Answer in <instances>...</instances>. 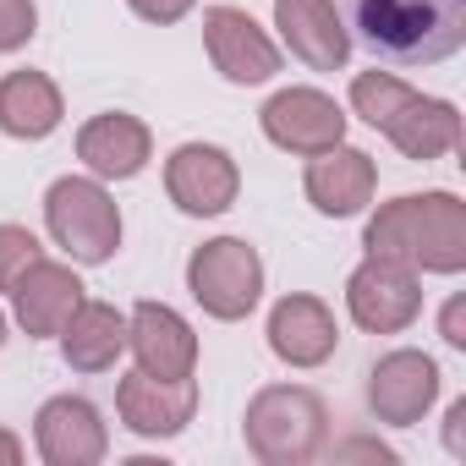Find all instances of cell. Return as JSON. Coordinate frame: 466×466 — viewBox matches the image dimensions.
<instances>
[{"instance_id":"1","label":"cell","mask_w":466,"mask_h":466,"mask_svg":"<svg viewBox=\"0 0 466 466\" xmlns=\"http://www.w3.org/2000/svg\"><path fill=\"white\" fill-rule=\"evenodd\" d=\"M362 248L368 258H390L417 275H461L466 269V203L455 192L390 198L368 219Z\"/></svg>"},{"instance_id":"2","label":"cell","mask_w":466,"mask_h":466,"mask_svg":"<svg viewBox=\"0 0 466 466\" xmlns=\"http://www.w3.org/2000/svg\"><path fill=\"white\" fill-rule=\"evenodd\" d=\"M357 39L395 66H439L466 45V0H346Z\"/></svg>"},{"instance_id":"3","label":"cell","mask_w":466,"mask_h":466,"mask_svg":"<svg viewBox=\"0 0 466 466\" xmlns=\"http://www.w3.org/2000/svg\"><path fill=\"white\" fill-rule=\"evenodd\" d=\"M351 116H362L373 132H384L417 165H433V159L455 154V143H461V110L450 99L417 94L411 83H400L395 72H379V66L351 77Z\"/></svg>"},{"instance_id":"4","label":"cell","mask_w":466,"mask_h":466,"mask_svg":"<svg viewBox=\"0 0 466 466\" xmlns=\"http://www.w3.org/2000/svg\"><path fill=\"white\" fill-rule=\"evenodd\" d=\"M242 439L264 466H302L329 439V406L308 384H264L242 411Z\"/></svg>"},{"instance_id":"5","label":"cell","mask_w":466,"mask_h":466,"mask_svg":"<svg viewBox=\"0 0 466 466\" xmlns=\"http://www.w3.org/2000/svg\"><path fill=\"white\" fill-rule=\"evenodd\" d=\"M45 225L72 264H110L121 248V208L99 176H61L45 192Z\"/></svg>"},{"instance_id":"6","label":"cell","mask_w":466,"mask_h":466,"mask_svg":"<svg viewBox=\"0 0 466 466\" xmlns=\"http://www.w3.org/2000/svg\"><path fill=\"white\" fill-rule=\"evenodd\" d=\"M187 291H192V302L208 319L242 324L264 302V258H258V248L242 242V237H214V242L192 248V258H187Z\"/></svg>"},{"instance_id":"7","label":"cell","mask_w":466,"mask_h":466,"mask_svg":"<svg viewBox=\"0 0 466 466\" xmlns=\"http://www.w3.org/2000/svg\"><path fill=\"white\" fill-rule=\"evenodd\" d=\"M346 313L362 335H400L422 319V275L390 258H362L346 280Z\"/></svg>"},{"instance_id":"8","label":"cell","mask_w":466,"mask_h":466,"mask_svg":"<svg viewBox=\"0 0 466 466\" xmlns=\"http://www.w3.org/2000/svg\"><path fill=\"white\" fill-rule=\"evenodd\" d=\"M439 384H444V373H439V362L428 351H411V346L384 351L368 368V411L384 428H411V422H422L433 411Z\"/></svg>"},{"instance_id":"9","label":"cell","mask_w":466,"mask_h":466,"mask_svg":"<svg viewBox=\"0 0 466 466\" xmlns=\"http://www.w3.org/2000/svg\"><path fill=\"white\" fill-rule=\"evenodd\" d=\"M203 50L214 61V72L225 83H237V88L269 83L280 72V45L242 6H208L203 12Z\"/></svg>"},{"instance_id":"10","label":"cell","mask_w":466,"mask_h":466,"mask_svg":"<svg viewBox=\"0 0 466 466\" xmlns=\"http://www.w3.org/2000/svg\"><path fill=\"white\" fill-rule=\"evenodd\" d=\"M346 110L324 94V88H280L269 94V105L258 110V127L275 148L286 154H324L335 143H346Z\"/></svg>"},{"instance_id":"11","label":"cell","mask_w":466,"mask_h":466,"mask_svg":"<svg viewBox=\"0 0 466 466\" xmlns=\"http://www.w3.org/2000/svg\"><path fill=\"white\" fill-rule=\"evenodd\" d=\"M165 192L181 214L192 219H214L237 203L242 192V170L219 143H181L170 159H165Z\"/></svg>"},{"instance_id":"12","label":"cell","mask_w":466,"mask_h":466,"mask_svg":"<svg viewBox=\"0 0 466 466\" xmlns=\"http://www.w3.org/2000/svg\"><path fill=\"white\" fill-rule=\"evenodd\" d=\"M34 450L45 466H99L110 455V428L88 395H50L34 417Z\"/></svg>"},{"instance_id":"13","label":"cell","mask_w":466,"mask_h":466,"mask_svg":"<svg viewBox=\"0 0 466 466\" xmlns=\"http://www.w3.org/2000/svg\"><path fill=\"white\" fill-rule=\"evenodd\" d=\"M116 417L137 439H176L198 417V384L192 379H154L137 368L116 384Z\"/></svg>"},{"instance_id":"14","label":"cell","mask_w":466,"mask_h":466,"mask_svg":"<svg viewBox=\"0 0 466 466\" xmlns=\"http://www.w3.org/2000/svg\"><path fill=\"white\" fill-rule=\"evenodd\" d=\"M373 187H379V165L373 154L351 148V143H335L324 154H308V170H302V192L308 203L324 214V219H351L373 203Z\"/></svg>"},{"instance_id":"15","label":"cell","mask_w":466,"mask_h":466,"mask_svg":"<svg viewBox=\"0 0 466 466\" xmlns=\"http://www.w3.org/2000/svg\"><path fill=\"white\" fill-rule=\"evenodd\" d=\"M127 351L154 379H192L198 373V335L170 302H137L127 313Z\"/></svg>"},{"instance_id":"16","label":"cell","mask_w":466,"mask_h":466,"mask_svg":"<svg viewBox=\"0 0 466 466\" xmlns=\"http://www.w3.org/2000/svg\"><path fill=\"white\" fill-rule=\"evenodd\" d=\"M269 351L286 362V368H324L340 346V324L329 313L324 297H308V291H291L269 308Z\"/></svg>"},{"instance_id":"17","label":"cell","mask_w":466,"mask_h":466,"mask_svg":"<svg viewBox=\"0 0 466 466\" xmlns=\"http://www.w3.org/2000/svg\"><path fill=\"white\" fill-rule=\"evenodd\" d=\"M275 28L286 50L313 72H340L351 61V28L340 23L335 0H275Z\"/></svg>"},{"instance_id":"18","label":"cell","mask_w":466,"mask_h":466,"mask_svg":"<svg viewBox=\"0 0 466 466\" xmlns=\"http://www.w3.org/2000/svg\"><path fill=\"white\" fill-rule=\"evenodd\" d=\"M77 159L88 165V176L99 181H132L143 176V165L154 159V132L127 116V110H105L94 121H83L77 132Z\"/></svg>"},{"instance_id":"19","label":"cell","mask_w":466,"mask_h":466,"mask_svg":"<svg viewBox=\"0 0 466 466\" xmlns=\"http://www.w3.org/2000/svg\"><path fill=\"white\" fill-rule=\"evenodd\" d=\"M77 302H83V280H77L72 264L39 258V264H28V269L12 280V313H17V324L28 329V340H56Z\"/></svg>"},{"instance_id":"20","label":"cell","mask_w":466,"mask_h":466,"mask_svg":"<svg viewBox=\"0 0 466 466\" xmlns=\"http://www.w3.org/2000/svg\"><path fill=\"white\" fill-rule=\"evenodd\" d=\"M61 357L72 373H110L127 351V313L110 308V302H77L72 319L61 324Z\"/></svg>"},{"instance_id":"21","label":"cell","mask_w":466,"mask_h":466,"mask_svg":"<svg viewBox=\"0 0 466 466\" xmlns=\"http://www.w3.org/2000/svg\"><path fill=\"white\" fill-rule=\"evenodd\" d=\"M66 121V99L56 88V77L23 66L0 77V132L17 143H45L56 127Z\"/></svg>"},{"instance_id":"22","label":"cell","mask_w":466,"mask_h":466,"mask_svg":"<svg viewBox=\"0 0 466 466\" xmlns=\"http://www.w3.org/2000/svg\"><path fill=\"white\" fill-rule=\"evenodd\" d=\"M39 258H45V248L28 225H0V291H12V280Z\"/></svg>"},{"instance_id":"23","label":"cell","mask_w":466,"mask_h":466,"mask_svg":"<svg viewBox=\"0 0 466 466\" xmlns=\"http://www.w3.org/2000/svg\"><path fill=\"white\" fill-rule=\"evenodd\" d=\"M39 34V6L34 0H0V56L23 50Z\"/></svg>"},{"instance_id":"24","label":"cell","mask_w":466,"mask_h":466,"mask_svg":"<svg viewBox=\"0 0 466 466\" xmlns=\"http://www.w3.org/2000/svg\"><path fill=\"white\" fill-rule=\"evenodd\" d=\"M127 6L143 17V23H154V28H170V23H181L198 0H127Z\"/></svg>"},{"instance_id":"25","label":"cell","mask_w":466,"mask_h":466,"mask_svg":"<svg viewBox=\"0 0 466 466\" xmlns=\"http://www.w3.org/2000/svg\"><path fill=\"white\" fill-rule=\"evenodd\" d=\"M439 335L450 351H466V297H450L444 313H439Z\"/></svg>"},{"instance_id":"26","label":"cell","mask_w":466,"mask_h":466,"mask_svg":"<svg viewBox=\"0 0 466 466\" xmlns=\"http://www.w3.org/2000/svg\"><path fill=\"white\" fill-rule=\"evenodd\" d=\"M444 450L450 455H466V395L450 400V411H444Z\"/></svg>"},{"instance_id":"27","label":"cell","mask_w":466,"mask_h":466,"mask_svg":"<svg viewBox=\"0 0 466 466\" xmlns=\"http://www.w3.org/2000/svg\"><path fill=\"white\" fill-rule=\"evenodd\" d=\"M23 461V439L12 428H0V466H17Z\"/></svg>"},{"instance_id":"28","label":"cell","mask_w":466,"mask_h":466,"mask_svg":"<svg viewBox=\"0 0 466 466\" xmlns=\"http://www.w3.org/2000/svg\"><path fill=\"white\" fill-rule=\"evenodd\" d=\"M0 346H6V313H0Z\"/></svg>"}]
</instances>
